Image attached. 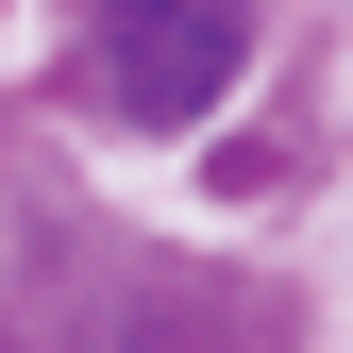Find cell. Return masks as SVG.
<instances>
[{"mask_svg":"<svg viewBox=\"0 0 353 353\" xmlns=\"http://www.w3.org/2000/svg\"><path fill=\"white\" fill-rule=\"evenodd\" d=\"M236 51H252V17L236 0H84V84H101L118 118H202L219 84H236Z\"/></svg>","mask_w":353,"mask_h":353,"instance_id":"obj_1","label":"cell"}]
</instances>
